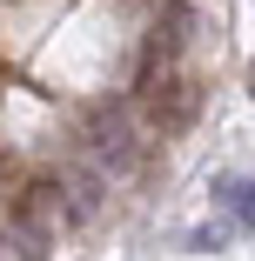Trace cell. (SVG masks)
I'll return each instance as SVG.
<instances>
[{
  "label": "cell",
  "mask_w": 255,
  "mask_h": 261,
  "mask_svg": "<svg viewBox=\"0 0 255 261\" xmlns=\"http://www.w3.org/2000/svg\"><path fill=\"white\" fill-rule=\"evenodd\" d=\"M228 241V221H215V228H195L188 234V248H201V254H208V248H222Z\"/></svg>",
  "instance_id": "6"
},
{
  "label": "cell",
  "mask_w": 255,
  "mask_h": 261,
  "mask_svg": "<svg viewBox=\"0 0 255 261\" xmlns=\"http://www.w3.org/2000/svg\"><path fill=\"white\" fill-rule=\"evenodd\" d=\"M215 207H222L242 234H255V181H248V174H222V181H215Z\"/></svg>",
  "instance_id": "4"
},
{
  "label": "cell",
  "mask_w": 255,
  "mask_h": 261,
  "mask_svg": "<svg viewBox=\"0 0 255 261\" xmlns=\"http://www.w3.org/2000/svg\"><path fill=\"white\" fill-rule=\"evenodd\" d=\"M141 100H148V121H155L161 134H181L188 121H195V87L181 81V74H155V81H141Z\"/></svg>",
  "instance_id": "2"
},
{
  "label": "cell",
  "mask_w": 255,
  "mask_h": 261,
  "mask_svg": "<svg viewBox=\"0 0 255 261\" xmlns=\"http://www.w3.org/2000/svg\"><path fill=\"white\" fill-rule=\"evenodd\" d=\"M14 248H20L27 261H47V248H54V228H47V221H27V215H14Z\"/></svg>",
  "instance_id": "5"
},
{
  "label": "cell",
  "mask_w": 255,
  "mask_h": 261,
  "mask_svg": "<svg viewBox=\"0 0 255 261\" xmlns=\"http://www.w3.org/2000/svg\"><path fill=\"white\" fill-rule=\"evenodd\" d=\"M61 194H67V221H94L101 201H108V174L74 161V168H61Z\"/></svg>",
  "instance_id": "3"
},
{
  "label": "cell",
  "mask_w": 255,
  "mask_h": 261,
  "mask_svg": "<svg viewBox=\"0 0 255 261\" xmlns=\"http://www.w3.org/2000/svg\"><path fill=\"white\" fill-rule=\"evenodd\" d=\"M87 154L108 174H134L141 168V127H134V108L128 100H101V108H87Z\"/></svg>",
  "instance_id": "1"
},
{
  "label": "cell",
  "mask_w": 255,
  "mask_h": 261,
  "mask_svg": "<svg viewBox=\"0 0 255 261\" xmlns=\"http://www.w3.org/2000/svg\"><path fill=\"white\" fill-rule=\"evenodd\" d=\"M248 94H255V67H248Z\"/></svg>",
  "instance_id": "7"
}]
</instances>
